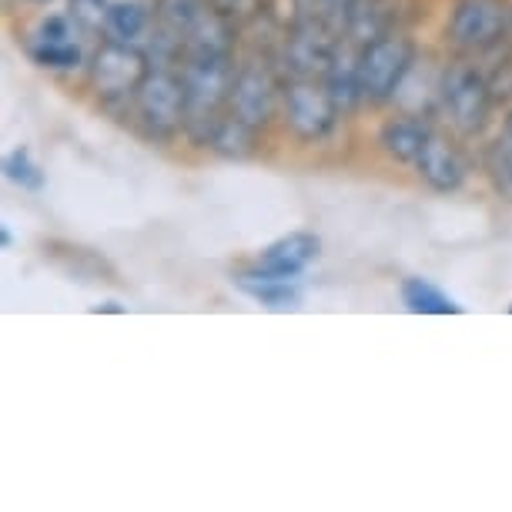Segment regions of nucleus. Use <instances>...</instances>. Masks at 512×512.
Wrapping results in <instances>:
<instances>
[{
    "mask_svg": "<svg viewBox=\"0 0 512 512\" xmlns=\"http://www.w3.org/2000/svg\"><path fill=\"white\" fill-rule=\"evenodd\" d=\"M235 74H238V64L231 51H205V54L185 57V67H181L185 91H188L185 134L195 144H201V148H208L218 121L225 118Z\"/></svg>",
    "mask_w": 512,
    "mask_h": 512,
    "instance_id": "1",
    "label": "nucleus"
},
{
    "mask_svg": "<svg viewBox=\"0 0 512 512\" xmlns=\"http://www.w3.org/2000/svg\"><path fill=\"white\" fill-rule=\"evenodd\" d=\"M134 118L144 138L151 141H171L185 131L188 124V91L185 77L171 71L168 64L154 67L148 81L141 84L138 98H134Z\"/></svg>",
    "mask_w": 512,
    "mask_h": 512,
    "instance_id": "2",
    "label": "nucleus"
},
{
    "mask_svg": "<svg viewBox=\"0 0 512 512\" xmlns=\"http://www.w3.org/2000/svg\"><path fill=\"white\" fill-rule=\"evenodd\" d=\"M154 71L151 57L134 47L131 41H104L91 57V88L98 94L104 108H118V104H134L141 84Z\"/></svg>",
    "mask_w": 512,
    "mask_h": 512,
    "instance_id": "3",
    "label": "nucleus"
},
{
    "mask_svg": "<svg viewBox=\"0 0 512 512\" xmlns=\"http://www.w3.org/2000/svg\"><path fill=\"white\" fill-rule=\"evenodd\" d=\"M415 44L402 34H379L359 51V77L365 104H389L412 74Z\"/></svg>",
    "mask_w": 512,
    "mask_h": 512,
    "instance_id": "4",
    "label": "nucleus"
},
{
    "mask_svg": "<svg viewBox=\"0 0 512 512\" xmlns=\"http://www.w3.org/2000/svg\"><path fill=\"white\" fill-rule=\"evenodd\" d=\"M282 118L295 141L318 144L345 118L322 77H292L282 88Z\"/></svg>",
    "mask_w": 512,
    "mask_h": 512,
    "instance_id": "5",
    "label": "nucleus"
},
{
    "mask_svg": "<svg viewBox=\"0 0 512 512\" xmlns=\"http://www.w3.org/2000/svg\"><path fill=\"white\" fill-rule=\"evenodd\" d=\"M439 101L449 124L462 138H476V134L486 131L492 114V88L476 64L469 61L449 64L439 84Z\"/></svg>",
    "mask_w": 512,
    "mask_h": 512,
    "instance_id": "6",
    "label": "nucleus"
},
{
    "mask_svg": "<svg viewBox=\"0 0 512 512\" xmlns=\"http://www.w3.org/2000/svg\"><path fill=\"white\" fill-rule=\"evenodd\" d=\"M512 27V7L506 0H459L449 21V41L459 51L486 54Z\"/></svg>",
    "mask_w": 512,
    "mask_h": 512,
    "instance_id": "7",
    "label": "nucleus"
},
{
    "mask_svg": "<svg viewBox=\"0 0 512 512\" xmlns=\"http://www.w3.org/2000/svg\"><path fill=\"white\" fill-rule=\"evenodd\" d=\"M282 111V88H278L272 67L265 61H245L238 64L235 84H231L228 114L238 121L251 124V128H268V121Z\"/></svg>",
    "mask_w": 512,
    "mask_h": 512,
    "instance_id": "8",
    "label": "nucleus"
},
{
    "mask_svg": "<svg viewBox=\"0 0 512 512\" xmlns=\"http://www.w3.org/2000/svg\"><path fill=\"white\" fill-rule=\"evenodd\" d=\"M338 34L318 24H292V34L285 37L282 61L292 77H325L328 67L338 57Z\"/></svg>",
    "mask_w": 512,
    "mask_h": 512,
    "instance_id": "9",
    "label": "nucleus"
},
{
    "mask_svg": "<svg viewBox=\"0 0 512 512\" xmlns=\"http://www.w3.org/2000/svg\"><path fill=\"white\" fill-rule=\"evenodd\" d=\"M211 0H158V11H154V21H158V54L181 57L185 61V47L191 41V34L198 31L201 24L211 17Z\"/></svg>",
    "mask_w": 512,
    "mask_h": 512,
    "instance_id": "10",
    "label": "nucleus"
},
{
    "mask_svg": "<svg viewBox=\"0 0 512 512\" xmlns=\"http://www.w3.org/2000/svg\"><path fill=\"white\" fill-rule=\"evenodd\" d=\"M415 171H419V178L432 191L452 195V191H459L462 185H466L469 164H466V154L459 151L456 141H449L446 134L432 131V138L425 141L419 161H415Z\"/></svg>",
    "mask_w": 512,
    "mask_h": 512,
    "instance_id": "11",
    "label": "nucleus"
},
{
    "mask_svg": "<svg viewBox=\"0 0 512 512\" xmlns=\"http://www.w3.org/2000/svg\"><path fill=\"white\" fill-rule=\"evenodd\" d=\"M429 138H432V124L425 114H399V118H389L379 128V148L399 164L419 161Z\"/></svg>",
    "mask_w": 512,
    "mask_h": 512,
    "instance_id": "12",
    "label": "nucleus"
},
{
    "mask_svg": "<svg viewBox=\"0 0 512 512\" xmlns=\"http://www.w3.org/2000/svg\"><path fill=\"white\" fill-rule=\"evenodd\" d=\"M318 255H322V241L315 235H308V231H295V235L272 241V245L258 255V268L278 272V275H302Z\"/></svg>",
    "mask_w": 512,
    "mask_h": 512,
    "instance_id": "13",
    "label": "nucleus"
},
{
    "mask_svg": "<svg viewBox=\"0 0 512 512\" xmlns=\"http://www.w3.org/2000/svg\"><path fill=\"white\" fill-rule=\"evenodd\" d=\"M235 285L245 292L248 298L262 302L265 308H295L302 302V288H298V275H278V272H265V268H255V272H245L235 278Z\"/></svg>",
    "mask_w": 512,
    "mask_h": 512,
    "instance_id": "14",
    "label": "nucleus"
},
{
    "mask_svg": "<svg viewBox=\"0 0 512 512\" xmlns=\"http://www.w3.org/2000/svg\"><path fill=\"white\" fill-rule=\"evenodd\" d=\"M322 81L328 84V91H332V98H335L338 108H342V114L355 111L365 101L362 98V77H359V54L349 57V54L338 51V57L332 61V67H328V74L322 77Z\"/></svg>",
    "mask_w": 512,
    "mask_h": 512,
    "instance_id": "15",
    "label": "nucleus"
},
{
    "mask_svg": "<svg viewBox=\"0 0 512 512\" xmlns=\"http://www.w3.org/2000/svg\"><path fill=\"white\" fill-rule=\"evenodd\" d=\"M402 305L409 308L412 315H459L462 312V305H456L442 288L425 282V278H405Z\"/></svg>",
    "mask_w": 512,
    "mask_h": 512,
    "instance_id": "16",
    "label": "nucleus"
},
{
    "mask_svg": "<svg viewBox=\"0 0 512 512\" xmlns=\"http://www.w3.org/2000/svg\"><path fill=\"white\" fill-rule=\"evenodd\" d=\"M486 178L499 198L512 201V114L502 124L499 138L486 148Z\"/></svg>",
    "mask_w": 512,
    "mask_h": 512,
    "instance_id": "17",
    "label": "nucleus"
},
{
    "mask_svg": "<svg viewBox=\"0 0 512 512\" xmlns=\"http://www.w3.org/2000/svg\"><path fill=\"white\" fill-rule=\"evenodd\" d=\"M258 134H262V131L251 128V124H245V121H238L235 114L225 111V118L218 121L215 134H211L208 148L225 154V158H248V154L255 151V144H258Z\"/></svg>",
    "mask_w": 512,
    "mask_h": 512,
    "instance_id": "18",
    "label": "nucleus"
},
{
    "mask_svg": "<svg viewBox=\"0 0 512 512\" xmlns=\"http://www.w3.org/2000/svg\"><path fill=\"white\" fill-rule=\"evenodd\" d=\"M148 21L151 17L138 0H114V4H108V14H104V31L111 37H118V41L134 44L148 31Z\"/></svg>",
    "mask_w": 512,
    "mask_h": 512,
    "instance_id": "19",
    "label": "nucleus"
},
{
    "mask_svg": "<svg viewBox=\"0 0 512 512\" xmlns=\"http://www.w3.org/2000/svg\"><path fill=\"white\" fill-rule=\"evenodd\" d=\"M31 57H34V64L47 67V71H71V67L81 64V47H77L74 41L31 44Z\"/></svg>",
    "mask_w": 512,
    "mask_h": 512,
    "instance_id": "20",
    "label": "nucleus"
},
{
    "mask_svg": "<svg viewBox=\"0 0 512 512\" xmlns=\"http://www.w3.org/2000/svg\"><path fill=\"white\" fill-rule=\"evenodd\" d=\"M4 175L11 178L14 185H21L24 191H41L44 188V171L34 164L31 151H27V148H17L14 154H7Z\"/></svg>",
    "mask_w": 512,
    "mask_h": 512,
    "instance_id": "21",
    "label": "nucleus"
},
{
    "mask_svg": "<svg viewBox=\"0 0 512 512\" xmlns=\"http://www.w3.org/2000/svg\"><path fill=\"white\" fill-rule=\"evenodd\" d=\"M211 7L221 14V17H228L231 24H245L251 21L258 11H262V0H211Z\"/></svg>",
    "mask_w": 512,
    "mask_h": 512,
    "instance_id": "22",
    "label": "nucleus"
},
{
    "mask_svg": "<svg viewBox=\"0 0 512 512\" xmlns=\"http://www.w3.org/2000/svg\"><path fill=\"white\" fill-rule=\"evenodd\" d=\"M71 17L81 21L84 27L104 24V14H108V0H71Z\"/></svg>",
    "mask_w": 512,
    "mask_h": 512,
    "instance_id": "23",
    "label": "nucleus"
},
{
    "mask_svg": "<svg viewBox=\"0 0 512 512\" xmlns=\"http://www.w3.org/2000/svg\"><path fill=\"white\" fill-rule=\"evenodd\" d=\"M0 245H4V248H11V245H14L11 228H7V225H0Z\"/></svg>",
    "mask_w": 512,
    "mask_h": 512,
    "instance_id": "24",
    "label": "nucleus"
},
{
    "mask_svg": "<svg viewBox=\"0 0 512 512\" xmlns=\"http://www.w3.org/2000/svg\"><path fill=\"white\" fill-rule=\"evenodd\" d=\"M94 312H124V308L118 305V302H104V305H98Z\"/></svg>",
    "mask_w": 512,
    "mask_h": 512,
    "instance_id": "25",
    "label": "nucleus"
},
{
    "mask_svg": "<svg viewBox=\"0 0 512 512\" xmlns=\"http://www.w3.org/2000/svg\"><path fill=\"white\" fill-rule=\"evenodd\" d=\"M31 4H47V0H31Z\"/></svg>",
    "mask_w": 512,
    "mask_h": 512,
    "instance_id": "26",
    "label": "nucleus"
},
{
    "mask_svg": "<svg viewBox=\"0 0 512 512\" xmlns=\"http://www.w3.org/2000/svg\"><path fill=\"white\" fill-rule=\"evenodd\" d=\"M509 312H512V305H509Z\"/></svg>",
    "mask_w": 512,
    "mask_h": 512,
    "instance_id": "27",
    "label": "nucleus"
}]
</instances>
